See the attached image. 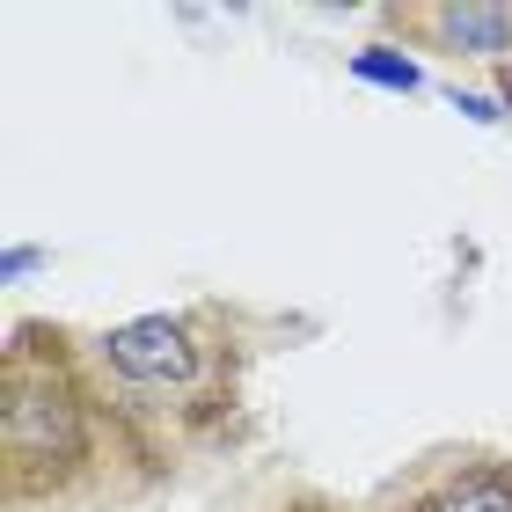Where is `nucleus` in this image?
Masks as SVG:
<instances>
[{"label":"nucleus","instance_id":"nucleus-1","mask_svg":"<svg viewBox=\"0 0 512 512\" xmlns=\"http://www.w3.org/2000/svg\"><path fill=\"white\" fill-rule=\"evenodd\" d=\"M169 454L88 359L81 322L15 315L0 344V512H132Z\"/></svg>","mask_w":512,"mask_h":512},{"label":"nucleus","instance_id":"nucleus-2","mask_svg":"<svg viewBox=\"0 0 512 512\" xmlns=\"http://www.w3.org/2000/svg\"><path fill=\"white\" fill-rule=\"evenodd\" d=\"M286 330V315H264L249 300H183V308L125 315L81 337L110 395L132 410V425L169 454V469H183L242 447L256 359Z\"/></svg>","mask_w":512,"mask_h":512},{"label":"nucleus","instance_id":"nucleus-3","mask_svg":"<svg viewBox=\"0 0 512 512\" xmlns=\"http://www.w3.org/2000/svg\"><path fill=\"white\" fill-rule=\"evenodd\" d=\"M366 512H512V447L447 439L403 461Z\"/></svg>","mask_w":512,"mask_h":512},{"label":"nucleus","instance_id":"nucleus-4","mask_svg":"<svg viewBox=\"0 0 512 512\" xmlns=\"http://www.w3.org/2000/svg\"><path fill=\"white\" fill-rule=\"evenodd\" d=\"M374 30L425 59L491 66V74L512 66V0H381Z\"/></svg>","mask_w":512,"mask_h":512},{"label":"nucleus","instance_id":"nucleus-5","mask_svg":"<svg viewBox=\"0 0 512 512\" xmlns=\"http://www.w3.org/2000/svg\"><path fill=\"white\" fill-rule=\"evenodd\" d=\"M359 74L366 81H388V88H417V66H395V59H374V52L359 59Z\"/></svg>","mask_w":512,"mask_h":512},{"label":"nucleus","instance_id":"nucleus-6","mask_svg":"<svg viewBox=\"0 0 512 512\" xmlns=\"http://www.w3.org/2000/svg\"><path fill=\"white\" fill-rule=\"evenodd\" d=\"M271 512H352V505H337L330 491H286V498H278Z\"/></svg>","mask_w":512,"mask_h":512}]
</instances>
